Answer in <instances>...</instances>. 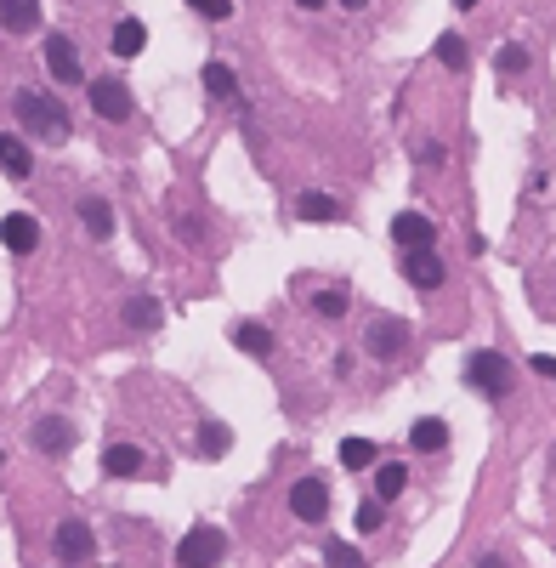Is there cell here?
<instances>
[{"label":"cell","mask_w":556,"mask_h":568,"mask_svg":"<svg viewBox=\"0 0 556 568\" xmlns=\"http://www.w3.org/2000/svg\"><path fill=\"white\" fill-rule=\"evenodd\" d=\"M12 108H18L23 131H35V137H69V114H63V103H52V97H40V91H18L12 97Z\"/></svg>","instance_id":"1"},{"label":"cell","mask_w":556,"mask_h":568,"mask_svg":"<svg viewBox=\"0 0 556 568\" xmlns=\"http://www.w3.org/2000/svg\"><path fill=\"white\" fill-rule=\"evenodd\" d=\"M222 557H227V534L216 523H193L182 534V546H176V563L182 568H216Z\"/></svg>","instance_id":"2"},{"label":"cell","mask_w":556,"mask_h":568,"mask_svg":"<svg viewBox=\"0 0 556 568\" xmlns=\"http://www.w3.org/2000/svg\"><path fill=\"white\" fill-rule=\"evenodd\" d=\"M466 375L483 398H505V392H511V364H505V353H494V347H488V353H471Z\"/></svg>","instance_id":"3"},{"label":"cell","mask_w":556,"mask_h":568,"mask_svg":"<svg viewBox=\"0 0 556 568\" xmlns=\"http://www.w3.org/2000/svg\"><path fill=\"white\" fill-rule=\"evenodd\" d=\"M91 108H97L108 125H125L131 120V91H125V80H114V74L91 80Z\"/></svg>","instance_id":"4"},{"label":"cell","mask_w":556,"mask_h":568,"mask_svg":"<svg viewBox=\"0 0 556 568\" xmlns=\"http://www.w3.org/2000/svg\"><path fill=\"white\" fill-rule=\"evenodd\" d=\"M57 557H63V563H91V557H97V540H91V529L80 517H63V523H57Z\"/></svg>","instance_id":"5"},{"label":"cell","mask_w":556,"mask_h":568,"mask_svg":"<svg viewBox=\"0 0 556 568\" xmlns=\"http://www.w3.org/2000/svg\"><path fill=\"white\" fill-rule=\"evenodd\" d=\"M290 512L301 517V523H324V512H330V489L318 478H301L296 489H290Z\"/></svg>","instance_id":"6"},{"label":"cell","mask_w":556,"mask_h":568,"mask_svg":"<svg viewBox=\"0 0 556 568\" xmlns=\"http://www.w3.org/2000/svg\"><path fill=\"white\" fill-rule=\"evenodd\" d=\"M46 63H52V74L63 80V86H80V80H86V69H80V52H74L69 35H46Z\"/></svg>","instance_id":"7"},{"label":"cell","mask_w":556,"mask_h":568,"mask_svg":"<svg viewBox=\"0 0 556 568\" xmlns=\"http://www.w3.org/2000/svg\"><path fill=\"white\" fill-rule=\"evenodd\" d=\"M0 245L12 250V256H29V250L40 245V222L29 211H12L6 222H0Z\"/></svg>","instance_id":"8"},{"label":"cell","mask_w":556,"mask_h":568,"mask_svg":"<svg viewBox=\"0 0 556 568\" xmlns=\"http://www.w3.org/2000/svg\"><path fill=\"white\" fill-rule=\"evenodd\" d=\"M392 239H398V245H403V256H409V250H432L437 228H432V222H426L420 211H403L398 222H392Z\"/></svg>","instance_id":"9"},{"label":"cell","mask_w":556,"mask_h":568,"mask_svg":"<svg viewBox=\"0 0 556 568\" xmlns=\"http://www.w3.org/2000/svg\"><path fill=\"white\" fill-rule=\"evenodd\" d=\"M0 29H6V35H35L40 0H0Z\"/></svg>","instance_id":"10"},{"label":"cell","mask_w":556,"mask_h":568,"mask_svg":"<svg viewBox=\"0 0 556 568\" xmlns=\"http://www.w3.org/2000/svg\"><path fill=\"white\" fill-rule=\"evenodd\" d=\"M29 444H35L40 455H63V449L74 444V426H69V421H57V415H46V421H35Z\"/></svg>","instance_id":"11"},{"label":"cell","mask_w":556,"mask_h":568,"mask_svg":"<svg viewBox=\"0 0 556 568\" xmlns=\"http://www.w3.org/2000/svg\"><path fill=\"white\" fill-rule=\"evenodd\" d=\"M403 273H409V284H420V290H437V284H443V262H437L432 250H409V256H403Z\"/></svg>","instance_id":"12"},{"label":"cell","mask_w":556,"mask_h":568,"mask_svg":"<svg viewBox=\"0 0 556 568\" xmlns=\"http://www.w3.org/2000/svg\"><path fill=\"white\" fill-rule=\"evenodd\" d=\"M403 347H409V330H403L398 319H381L375 330H369V353L375 358H398Z\"/></svg>","instance_id":"13"},{"label":"cell","mask_w":556,"mask_h":568,"mask_svg":"<svg viewBox=\"0 0 556 568\" xmlns=\"http://www.w3.org/2000/svg\"><path fill=\"white\" fill-rule=\"evenodd\" d=\"M0 171H6V177H29V171H35V154H29V142L23 137H0Z\"/></svg>","instance_id":"14"},{"label":"cell","mask_w":556,"mask_h":568,"mask_svg":"<svg viewBox=\"0 0 556 568\" xmlns=\"http://www.w3.org/2000/svg\"><path fill=\"white\" fill-rule=\"evenodd\" d=\"M233 341H239V353H250V358H267V353H273V330H267V324H256V319L233 324Z\"/></svg>","instance_id":"15"},{"label":"cell","mask_w":556,"mask_h":568,"mask_svg":"<svg viewBox=\"0 0 556 568\" xmlns=\"http://www.w3.org/2000/svg\"><path fill=\"white\" fill-rule=\"evenodd\" d=\"M80 222H86L91 239H108V233H114V211H108V199L86 194V199H80Z\"/></svg>","instance_id":"16"},{"label":"cell","mask_w":556,"mask_h":568,"mask_svg":"<svg viewBox=\"0 0 556 568\" xmlns=\"http://www.w3.org/2000/svg\"><path fill=\"white\" fill-rule=\"evenodd\" d=\"M409 444H415L420 455H437V449L449 444V426H443V421H432V415H426V421H415V426H409Z\"/></svg>","instance_id":"17"},{"label":"cell","mask_w":556,"mask_h":568,"mask_svg":"<svg viewBox=\"0 0 556 568\" xmlns=\"http://www.w3.org/2000/svg\"><path fill=\"white\" fill-rule=\"evenodd\" d=\"M205 91L222 97V103H239V74L227 69V63H205Z\"/></svg>","instance_id":"18"},{"label":"cell","mask_w":556,"mask_h":568,"mask_svg":"<svg viewBox=\"0 0 556 568\" xmlns=\"http://www.w3.org/2000/svg\"><path fill=\"white\" fill-rule=\"evenodd\" d=\"M103 466H108V478H137V472H142L148 461H142V449H131V444H114V449L103 455Z\"/></svg>","instance_id":"19"},{"label":"cell","mask_w":556,"mask_h":568,"mask_svg":"<svg viewBox=\"0 0 556 568\" xmlns=\"http://www.w3.org/2000/svg\"><path fill=\"white\" fill-rule=\"evenodd\" d=\"M125 324H131V330H159V302L154 296H131V302H125Z\"/></svg>","instance_id":"20"},{"label":"cell","mask_w":556,"mask_h":568,"mask_svg":"<svg viewBox=\"0 0 556 568\" xmlns=\"http://www.w3.org/2000/svg\"><path fill=\"white\" fill-rule=\"evenodd\" d=\"M142 46H148V29H142L137 18H125L120 29H114V57H137Z\"/></svg>","instance_id":"21"},{"label":"cell","mask_w":556,"mask_h":568,"mask_svg":"<svg viewBox=\"0 0 556 568\" xmlns=\"http://www.w3.org/2000/svg\"><path fill=\"white\" fill-rule=\"evenodd\" d=\"M296 216H301V222H335V216H341V205H335L330 194H301Z\"/></svg>","instance_id":"22"},{"label":"cell","mask_w":556,"mask_h":568,"mask_svg":"<svg viewBox=\"0 0 556 568\" xmlns=\"http://www.w3.org/2000/svg\"><path fill=\"white\" fill-rule=\"evenodd\" d=\"M341 466H347V472L375 466V444H369V438H341Z\"/></svg>","instance_id":"23"},{"label":"cell","mask_w":556,"mask_h":568,"mask_svg":"<svg viewBox=\"0 0 556 568\" xmlns=\"http://www.w3.org/2000/svg\"><path fill=\"white\" fill-rule=\"evenodd\" d=\"M403 483H409V472H403V466H375V500H398Z\"/></svg>","instance_id":"24"},{"label":"cell","mask_w":556,"mask_h":568,"mask_svg":"<svg viewBox=\"0 0 556 568\" xmlns=\"http://www.w3.org/2000/svg\"><path fill=\"white\" fill-rule=\"evenodd\" d=\"M437 63L460 74V69L471 63V57H466V40H460V35H443V40H437Z\"/></svg>","instance_id":"25"},{"label":"cell","mask_w":556,"mask_h":568,"mask_svg":"<svg viewBox=\"0 0 556 568\" xmlns=\"http://www.w3.org/2000/svg\"><path fill=\"white\" fill-rule=\"evenodd\" d=\"M227 444H233V432H227L222 421H205V426H199V449H205V455H227Z\"/></svg>","instance_id":"26"},{"label":"cell","mask_w":556,"mask_h":568,"mask_svg":"<svg viewBox=\"0 0 556 568\" xmlns=\"http://www.w3.org/2000/svg\"><path fill=\"white\" fill-rule=\"evenodd\" d=\"M352 517H358V529H364V534H375V529L386 523V500H364Z\"/></svg>","instance_id":"27"},{"label":"cell","mask_w":556,"mask_h":568,"mask_svg":"<svg viewBox=\"0 0 556 568\" xmlns=\"http://www.w3.org/2000/svg\"><path fill=\"white\" fill-rule=\"evenodd\" d=\"M324 557H330V568H364V557H358L347 540H330V551H324Z\"/></svg>","instance_id":"28"},{"label":"cell","mask_w":556,"mask_h":568,"mask_svg":"<svg viewBox=\"0 0 556 568\" xmlns=\"http://www.w3.org/2000/svg\"><path fill=\"white\" fill-rule=\"evenodd\" d=\"M199 18H210V23H222V18H233V0H188Z\"/></svg>","instance_id":"29"},{"label":"cell","mask_w":556,"mask_h":568,"mask_svg":"<svg viewBox=\"0 0 556 568\" xmlns=\"http://www.w3.org/2000/svg\"><path fill=\"white\" fill-rule=\"evenodd\" d=\"M318 313H324V319H341V313H347V290H324V296H318Z\"/></svg>","instance_id":"30"},{"label":"cell","mask_w":556,"mask_h":568,"mask_svg":"<svg viewBox=\"0 0 556 568\" xmlns=\"http://www.w3.org/2000/svg\"><path fill=\"white\" fill-rule=\"evenodd\" d=\"M500 69L505 74H522V69H528V52H522V46H500Z\"/></svg>","instance_id":"31"},{"label":"cell","mask_w":556,"mask_h":568,"mask_svg":"<svg viewBox=\"0 0 556 568\" xmlns=\"http://www.w3.org/2000/svg\"><path fill=\"white\" fill-rule=\"evenodd\" d=\"M528 370H534V375H545V381H551V375H556V358H551V353H534V358H528Z\"/></svg>","instance_id":"32"},{"label":"cell","mask_w":556,"mask_h":568,"mask_svg":"<svg viewBox=\"0 0 556 568\" xmlns=\"http://www.w3.org/2000/svg\"><path fill=\"white\" fill-rule=\"evenodd\" d=\"M477 568H505V563H500V557H483V563H477Z\"/></svg>","instance_id":"33"},{"label":"cell","mask_w":556,"mask_h":568,"mask_svg":"<svg viewBox=\"0 0 556 568\" xmlns=\"http://www.w3.org/2000/svg\"><path fill=\"white\" fill-rule=\"evenodd\" d=\"M341 6H347V12H364V0H341Z\"/></svg>","instance_id":"34"},{"label":"cell","mask_w":556,"mask_h":568,"mask_svg":"<svg viewBox=\"0 0 556 568\" xmlns=\"http://www.w3.org/2000/svg\"><path fill=\"white\" fill-rule=\"evenodd\" d=\"M296 6H307V12H318V6H324V0H296Z\"/></svg>","instance_id":"35"},{"label":"cell","mask_w":556,"mask_h":568,"mask_svg":"<svg viewBox=\"0 0 556 568\" xmlns=\"http://www.w3.org/2000/svg\"><path fill=\"white\" fill-rule=\"evenodd\" d=\"M454 6H460V12H466V6H477V0H454Z\"/></svg>","instance_id":"36"}]
</instances>
